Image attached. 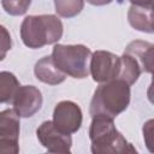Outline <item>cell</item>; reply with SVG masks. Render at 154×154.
I'll return each mask as SVG.
<instances>
[{
    "instance_id": "e0dca14e",
    "label": "cell",
    "mask_w": 154,
    "mask_h": 154,
    "mask_svg": "<svg viewBox=\"0 0 154 154\" xmlns=\"http://www.w3.org/2000/svg\"><path fill=\"white\" fill-rule=\"evenodd\" d=\"M12 47V40L8 30L0 24V61L6 58L7 52Z\"/></svg>"
},
{
    "instance_id": "7c38bea8",
    "label": "cell",
    "mask_w": 154,
    "mask_h": 154,
    "mask_svg": "<svg viewBox=\"0 0 154 154\" xmlns=\"http://www.w3.org/2000/svg\"><path fill=\"white\" fill-rule=\"evenodd\" d=\"M130 25L142 32H153V7L131 5L128 11Z\"/></svg>"
},
{
    "instance_id": "277c9868",
    "label": "cell",
    "mask_w": 154,
    "mask_h": 154,
    "mask_svg": "<svg viewBox=\"0 0 154 154\" xmlns=\"http://www.w3.org/2000/svg\"><path fill=\"white\" fill-rule=\"evenodd\" d=\"M91 51L84 45H55L52 58L65 75L73 78H85L89 75Z\"/></svg>"
},
{
    "instance_id": "ba28073f",
    "label": "cell",
    "mask_w": 154,
    "mask_h": 154,
    "mask_svg": "<svg viewBox=\"0 0 154 154\" xmlns=\"http://www.w3.org/2000/svg\"><path fill=\"white\" fill-rule=\"evenodd\" d=\"M40 143L49 153H70L72 146L71 135L59 131L52 120L43 122L36 130Z\"/></svg>"
},
{
    "instance_id": "4fadbf2b",
    "label": "cell",
    "mask_w": 154,
    "mask_h": 154,
    "mask_svg": "<svg viewBox=\"0 0 154 154\" xmlns=\"http://www.w3.org/2000/svg\"><path fill=\"white\" fill-rule=\"evenodd\" d=\"M120 73L118 79H123L129 85H132L142 73V70L138 63L128 53H123L120 57Z\"/></svg>"
},
{
    "instance_id": "9a60e30c",
    "label": "cell",
    "mask_w": 154,
    "mask_h": 154,
    "mask_svg": "<svg viewBox=\"0 0 154 154\" xmlns=\"http://www.w3.org/2000/svg\"><path fill=\"white\" fill-rule=\"evenodd\" d=\"M55 12L64 18H72L79 14L84 7V0H54Z\"/></svg>"
},
{
    "instance_id": "52a82bcc",
    "label": "cell",
    "mask_w": 154,
    "mask_h": 154,
    "mask_svg": "<svg viewBox=\"0 0 154 154\" xmlns=\"http://www.w3.org/2000/svg\"><path fill=\"white\" fill-rule=\"evenodd\" d=\"M82 109L81 107L70 100L60 101L55 105L53 111V124L64 134H75L82 125Z\"/></svg>"
},
{
    "instance_id": "5b68a950",
    "label": "cell",
    "mask_w": 154,
    "mask_h": 154,
    "mask_svg": "<svg viewBox=\"0 0 154 154\" xmlns=\"http://www.w3.org/2000/svg\"><path fill=\"white\" fill-rule=\"evenodd\" d=\"M120 57L107 51H96L91 53L89 63V73L97 83H105L118 79L120 73Z\"/></svg>"
},
{
    "instance_id": "3957f363",
    "label": "cell",
    "mask_w": 154,
    "mask_h": 154,
    "mask_svg": "<svg viewBox=\"0 0 154 154\" xmlns=\"http://www.w3.org/2000/svg\"><path fill=\"white\" fill-rule=\"evenodd\" d=\"M63 23L54 14L28 16L20 24L22 41L32 49L58 42L63 36Z\"/></svg>"
},
{
    "instance_id": "7a4b0ae2",
    "label": "cell",
    "mask_w": 154,
    "mask_h": 154,
    "mask_svg": "<svg viewBox=\"0 0 154 154\" xmlns=\"http://www.w3.org/2000/svg\"><path fill=\"white\" fill-rule=\"evenodd\" d=\"M91 152L94 154H124L136 153L135 147L117 130L113 118L94 116L89 128Z\"/></svg>"
},
{
    "instance_id": "5bb4252c",
    "label": "cell",
    "mask_w": 154,
    "mask_h": 154,
    "mask_svg": "<svg viewBox=\"0 0 154 154\" xmlns=\"http://www.w3.org/2000/svg\"><path fill=\"white\" fill-rule=\"evenodd\" d=\"M19 87L17 77L8 71L0 72V103L12 101L16 90Z\"/></svg>"
},
{
    "instance_id": "ac0fdd59",
    "label": "cell",
    "mask_w": 154,
    "mask_h": 154,
    "mask_svg": "<svg viewBox=\"0 0 154 154\" xmlns=\"http://www.w3.org/2000/svg\"><path fill=\"white\" fill-rule=\"evenodd\" d=\"M152 130H153V120L149 119L143 126V137L147 142V147L149 148V150H153L152 149Z\"/></svg>"
},
{
    "instance_id": "6da1fadb",
    "label": "cell",
    "mask_w": 154,
    "mask_h": 154,
    "mask_svg": "<svg viewBox=\"0 0 154 154\" xmlns=\"http://www.w3.org/2000/svg\"><path fill=\"white\" fill-rule=\"evenodd\" d=\"M130 96V85L123 79H112L100 83L90 101L89 113L91 117L107 116L114 119L128 108Z\"/></svg>"
},
{
    "instance_id": "2e32d148",
    "label": "cell",
    "mask_w": 154,
    "mask_h": 154,
    "mask_svg": "<svg viewBox=\"0 0 154 154\" xmlns=\"http://www.w3.org/2000/svg\"><path fill=\"white\" fill-rule=\"evenodd\" d=\"M31 4V0H1L2 8L6 13L11 16H22L24 14L29 6Z\"/></svg>"
},
{
    "instance_id": "8fae6325",
    "label": "cell",
    "mask_w": 154,
    "mask_h": 154,
    "mask_svg": "<svg viewBox=\"0 0 154 154\" xmlns=\"http://www.w3.org/2000/svg\"><path fill=\"white\" fill-rule=\"evenodd\" d=\"M34 73L38 81L49 85L60 84L66 78V75L60 71L53 61L52 55H46L37 60L34 67Z\"/></svg>"
},
{
    "instance_id": "d6986e66",
    "label": "cell",
    "mask_w": 154,
    "mask_h": 154,
    "mask_svg": "<svg viewBox=\"0 0 154 154\" xmlns=\"http://www.w3.org/2000/svg\"><path fill=\"white\" fill-rule=\"evenodd\" d=\"M131 5H138V6H146V7H153V0H129Z\"/></svg>"
},
{
    "instance_id": "ffe728a7",
    "label": "cell",
    "mask_w": 154,
    "mask_h": 154,
    "mask_svg": "<svg viewBox=\"0 0 154 154\" xmlns=\"http://www.w3.org/2000/svg\"><path fill=\"white\" fill-rule=\"evenodd\" d=\"M112 1L113 0H87V2H89L90 5H94V6H103Z\"/></svg>"
},
{
    "instance_id": "8992f818",
    "label": "cell",
    "mask_w": 154,
    "mask_h": 154,
    "mask_svg": "<svg viewBox=\"0 0 154 154\" xmlns=\"http://www.w3.org/2000/svg\"><path fill=\"white\" fill-rule=\"evenodd\" d=\"M19 116L14 109L0 112V153L17 154L19 152Z\"/></svg>"
},
{
    "instance_id": "30bf717a",
    "label": "cell",
    "mask_w": 154,
    "mask_h": 154,
    "mask_svg": "<svg viewBox=\"0 0 154 154\" xmlns=\"http://www.w3.org/2000/svg\"><path fill=\"white\" fill-rule=\"evenodd\" d=\"M124 53L130 54L140 65L142 72H153V58H154V46L150 42L136 40L130 42Z\"/></svg>"
},
{
    "instance_id": "9c48e42d",
    "label": "cell",
    "mask_w": 154,
    "mask_h": 154,
    "mask_svg": "<svg viewBox=\"0 0 154 154\" xmlns=\"http://www.w3.org/2000/svg\"><path fill=\"white\" fill-rule=\"evenodd\" d=\"M42 94L35 85H19L16 90L12 105L19 117L30 118L42 106Z\"/></svg>"
}]
</instances>
